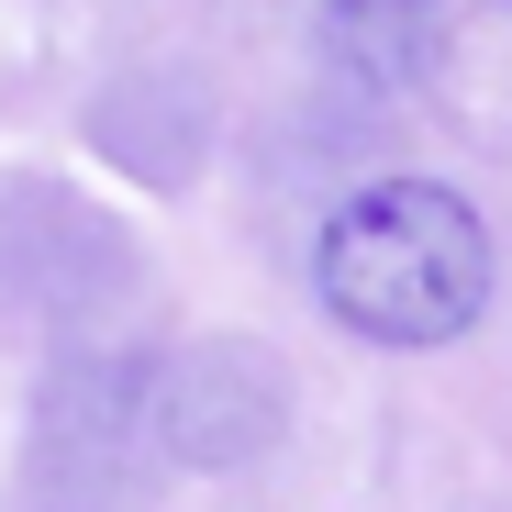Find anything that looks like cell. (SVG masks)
Masks as SVG:
<instances>
[{
  "mask_svg": "<svg viewBox=\"0 0 512 512\" xmlns=\"http://www.w3.org/2000/svg\"><path fill=\"white\" fill-rule=\"evenodd\" d=\"M490 290H501L490 223L446 179H368L312 234V301L346 323L357 346H390V357L457 346L490 312Z\"/></svg>",
  "mask_w": 512,
  "mask_h": 512,
  "instance_id": "6da1fadb",
  "label": "cell"
},
{
  "mask_svg": "<svg viewBox=\"0 0 512 512\" xmlns=\"http://www.w3.org/2000/svg\"><path fill=\"white\" fill-rule=\"evenodd\" d=\"M301 423L290 357L268 334H190V346L156 357V457L190 468V479H234V468H268Z\"/></svg>",
  "mask_w": 512,
  "mask_h": 512,
  "instance_id": "7a4b0ae2",
  "label": "cell"
},
{
  "mask_svg": "<svg viewBox=\"0 0 512 512\" xmlns=\"http://www.w3.org/2000/svg\"><path fill=\"white\" fill-rule=\"evenodd\" d=\"M134 446H156V357L145 346L56 357V379L34 390V468L56 490H112Z\"/></svg>",
  "mask_w": 512,
  "mask_h": 512,
  "instance_id": "3957f363",
  "label": "cell"
},
{
  "mask_svg": "<svg viewBox=\"0 0 512 512\" xmlns=\"http://www.w3.org/2000/svg\"><path fill=\"white\" fill-rule=\"evenodd\" d=\"M90 156H112L123 179L179 190L190 167L212 156V90L190 67H123L112 90L90 101Z\"/></svg>",
  "mask_w": 512,
  "mask_h": 512,
  "instance_id": "277c9868",
  "label": "cell"
},
{
  "mask_svg": "<svg viewBox=\"0 0 512 512\" xmlns=\"http://www.w3.org/2000/svg\"><path fill=\"white\" fill-rule=\"evenodd\" d=\"M334 56L368 67V78H412L423 45H435V0H323Z\"/></svg>",
  "mask_w": 512,
  "mask_h": 512,
  "instance_id": "5b68a950",
  "label": "cell"
},
{
  "mask_svg": "<svg viewBox=\"0 0 512 512\" xmlns=\"http://www.w3.org/2000/svg\"><path fill=\"white\" fill-rule=\"evenodd\" d=\"M45 512H78V501H45Z\"/></svg>",
  "mask_w": 512,
  "mask_h": 512,
  "instance_id": "8992f818",
  "label": "cell"
}]
</instances>
